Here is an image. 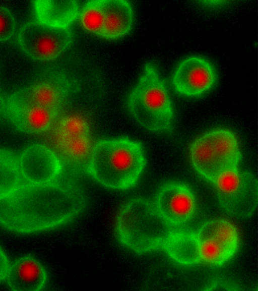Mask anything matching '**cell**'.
<instances>
[{"instance_id":"obj_1","label":"cell","mask_w":258,"mask_h":291,"mask_svg":"<svg viewBox=\"0 0 258 291\" xmlns=\"http://www.w3.org/2000/svg\"><path fill=\"white\" fill-rule=\"evenodd\" d=\"M0 221L6 229L27 234L61 226L84 210L86 200L71 183H21L0 198Z\"/></svg>"},{"instance_id":"obj_2","label":"cell","mask_w":258,"mask_h":291,"mask_svg":"<svg viewBox=\"0 0 258 291\" xmlns=\"http://www.w3.org/2000/svg\"><path fill=\"white\" fill-rule=\"evenodd\" d=\"M146 163L142 143L121 137L98 141L86 170L106 187L126 190L136 185Z\"/></svg>"},{"instance_id":"obj_3","label":"cell","mask_w":258,"mask_h":291,"mask_svg":"<svg viewBox=\"0 0 258 291\" xmlns=\"http://www.w3.org/2000/svg\"><path fill=\"white\" fill-rule=\"evenodd\" d=\"M174 228L162 217L154 203L140 197L133 198L123 205L116 222L119 241L140 254L162 249Z\"/></svg>"},{"instance_id":"obj_4","label":"cell","mask_w":258,"mask_h":291,"mask_svg":"<svg viewBox=\"0 0 258 291\" xmlns=\"http://www.w3.org/2000/svg\"><path fill=\"white\" fill-rule=\"evenodd\" d=\"M127 106L136 121L153 132L169 131L173 118L165 82L156 66L147 63L138 83L128 95Z\"/></svg>"},{"instance_id":"obj_5","label":"cell","mask_w":258,"mask_h":291,"mask_svg":"<svg viewBox=\"0 0 258 291\" xmlns=\"http://www.w3.org/2000/svg\"><path fill=\"white\" fill-rule=\"evenodd\" d=\"M192 166L205 179L213 183L223 173L238 168L241 154L235 135L230 130L209 131L190 145Z\"/></svg>"},{"instance_id":"obj_6","label":"cell","mask_w":258,"mask_h":291,"mask_svg":"<svg viewBox=\"0 0 258 291\" xmlns=\"http://www.w3.org/2000/svg\"><path fill=\"white\" fill-rule=\"evenodd\" d=\"M222 207L230 215L245 218L258 205L257 180L238 168L220 176L214 183Z\"/></svg>"},{"instance_id":"obj_7","label":"cell","mask_w":258,"mask_h":291,"mask_svg":"<svg viewBox=\"0 0 258 291\" xmlns=\"http://www.w3.org/2000/svg\"><path fill=\"white\" fill-rule=\"evenodd\" d=\"M77 88L63 72H49L30 86L10 95L4 103L18 106H38L58 114L68 95Z\"/></svg>"},{"instance_id":"obj_8","label":"cell","mask_w":258,"mask_h":291,"mask_svg":"<svg viewBox=\"0 0 258 291\" xmlns=\"http://www.w3.org/2000/svg\"><path fill=\"white\" fill-rule=\"evenodd\" d=\"M69 28L51 26L38 21L27 23L19 32L22 50L37 61H49L58 56L72 42Z\"/></svg>"},{"instance_id":"obj_9","label":"cell","mask_w":258,"mask_h":291,"mask_svg":"<svg viewBox=\"0 0 258 291\" xmlns=\"http://www.w3.org/2000/svg\"><path fill=\"white\" fill-rule=\"evenodd\" d=\"M154 204L162 217L175 228L187 223L196 207L195 197L190 188L177 182L163 184L156 194Z\"/></svg>"},{"instance_id":"obj_10","label":"cell","mask_w":258,"mask_h":291,"mask_svg":"<svg viewBox=\"0 0 258 291\" xmlns=\"http://www.w3.org/2000/svg\"><path fill=\"white\" fill-rule=\"evenodd\" d=\"M19 161L22 177L32 184L56 181L63 171L62 163L56 153L40 144H34L25 149Z\"/></svg>"},{"instance_id":"obj_11","label":"cell","mask_w":258,"mask_h":291,"mask_svg":"<svg viewBox=\"0 0 258 291\" xmlns=\"http://www.w3.org/2000/svg\"><path fill=\"white\" fill-rule=\"evenodd\" d=\"M215 80L214 69L204 58L192 56L176 68L172 83L176 92L187 96H198L209 90Z\"/></svg>"},{"instance_id":"obj_12","label":"cell","mask_w":258,"mask_h":291,"mask_svg":"<svg viewBox=\"0 0 258 291\" xmlns=\"http://www.w3.org/2000/svg\"><path fill=\"white\" fill-rule=\"evenodd\" d=\"M47 279L42 265L33 256L26 255L16 260L10 267L6 280L14 291H39Z\"/></svg>"},{"instance_id":"obj_13","label":"cell","mask_w":258,"mask_h":291,"mask_svg":"<svg viewBox=\"0 0 258 291\" xmlns=\"http://www.w3.org/2000/svg\"><path fill=\"white\" fill-rule=\"evenodd\" d=\"M3 110L16 128L24 133L36 134L48 130L57 114L38 106H18L4 102Z\"/></svg>"},{"instance_id":"obj_14","label":"cell","mask_w":258,"mask_h":291,"mask_svg":"<svg viewBox=\"0 0 258 291\" xmlns=\"http://www.w3.org/2000/svg\"><path fill=\"white\" fill-rule=\"evenodd\" d=\"M162 249L175 262L189 265L201 262L200 241L197 232L174 228L165 239Z\"/></svg>"},{"instance_id":"obj_15","label":"cell","mask_w":258,"mask_h":291,"mask_svg":"<svg viewBox=\"0 0 258 291\" xmlns=\"http://www.w3.org/2000/svg\"><path fill=\"white\" fill-rule=\"evenodd\" d=\"M56 154L63 170L77 172L88 163L92 147L90 136L77 137H54Z\"/></svg>"},{"instance_id":"obj_16","label":"cell","mask_w":258,"mask_h":291,"mask_svg":"<svg viewBox=\"0 0 258 291\" xmlns=\"http://www.w3.org/2000/svg\"><path fill=\"white\" fill-rule=\"evenodd\" d=\"M105 23L102 37L115 39L127 34L133 23L132 8L126 1H102Z\"/></svg>"},{"instance_id":"obj_17","label":"cell","mask_w":258,"mask_h":291,"mask_svg":"<svg viewBox=\"0 0 258 291\" xmlns=\"http://www.w3.org/2000/svg\"><path fill=\"white\" fill-rule=\"evenodd\" d=\"M33 3L37 21L51 26L69 28L79 15V7L75 1H35Z\"/></svg>"},{"instance_id":"obj_18","label":"cell","mask_w":258,"mask_h":291,"mask_svg":"<svg viewBox=\"0 0 258 291\" xmlns=\"http://www.w3.org/2000/svg\"><path fill=\"white\" fill-rule=\"evenodd\" d=\"M199 241L213 239L222 244L233 255L238 246V234L235 227L223 219L204 223L197 232Z\"/></svg>"},{"instance_id":"obj_19","label":"cell","mask_w":258,"mask_h":291,"mask_svg":"<svg viewBox=\"0 0 258 291\" xmlns=\"http://www.w3.org/2000/svg\"><path fill=\"white\" fill-rule=\"evenodd\" d=\"M0 170V198H2L12 193L22 183L19 157L10 150L1 149Z\"/></svg>"},{"instance_id":"obj_20","label":"cell","mask_w":258,"mask_h":291,"mask_svg":"<svg viewBox=\"0 0 258 291\" xmlns=\"http://www.w3.org/2000/svg\"><path fill=\"white\" fill-rule=\"evenodd\" d=\"M80 19L86 30L102 36L105 23L102 1L88 2L81 13Z\"/></svg>"},{"instance_id":"obj_21","label":"cell","mask_w":258,"mask_h":291,"mask_svg":"<svg viewBox=\"0 0 258 291\" xmlns=\"http://www.w3.org/2000/svg\"><path fill=\"white\" fill-rule=\"evenodd\" d=\"M54 137H77L90 136L88 122L82 116L73 114L62 118L54 131Z\"/></svg>"},{"instance_id":"obj_22","label":"cell","mask_w":258,"mask_h":291,"mask_svg":"<svg viewBox=\"0 0 258 291\" xmlns=\"http://www.w3.org/2000/svg\"><path fill=\"white\" fill-rule=\"evenodd\" d=\"M199 241L200 256L203 262L220 266L233 256L222 244L216 240L206 239Z\"/></svg>"},{"instance_id":"obj_23","label":"cell","mask_w":258,"mask_h":291,"mask_svg":"<svg viewBox=\"0 0 258 291\" xmlns=\"http://www.w3.org/2000/svg\"><path fill=\"white\" fill-rule=\"evenodd\" d=\"M15 21L10 11L6 7L0 8V40L6 41L14 35Z\"/></svg>"},{"instance_id":"obj_24","label":"cell","mask_w":258,"mask_h":291,"mask_svg":"<svg viewBox=\"0 0 258 291\" xmlns=\"http://www.w3.org/2000/svg\"><path fill=\"white\" fill-rule=\"evenodd\" d=\"M8 259L5 252L1 248V268L0 280L1 281L6 279V277L10 268Z\"/></svg>"},{"instance_id":"obj_25","label":"cell","mask_w":258,"mask_h":291,"mask_svg":"<svg viewBox=\"0 0 258 291\" xmlns=\"http://www.w3.org/2000/svg\"><path fill=\"white\" fill-rule=\"evenodd\" d=\"M257 180V183H258V179Z\"/></svg>"}]
</instances>
